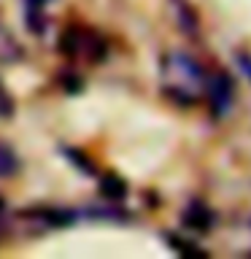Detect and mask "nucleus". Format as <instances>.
<instances>
[{
	"instance_id": "f257e3e1",
	"label": "nucleus",
	"mask_w": 251,
	"mask_h": 259,
	"mask_svg": "<svg viewBox=\"0 0 251 259\" xmlns=\"http://www.w3.org/2000/svg\"><path fill=\"white\" fill-rule=\"evenodd\" d=\"M159 78H162V95H165L168 100H173L176 105L189 108V105H194L200 97H205L208 73L186 52H168L162 57Z\"/></svg>"
},
{
	"instance_id": "f03ea898",
	"label": "nucleus",
	"mask_w": 251,
	"mask_h": 259,
	"mask_svg": "<svg viewBox=\"0 0 251 259\" xmlns=\"http://www.w3.org/2000/svg\"><path fill=\"white\" fill-rule=\"evenodd\" d=\"M62 52L70 54V57H76V60L95 62V60H100V57H103L105 44H103V38L97 35L95 30L73 24V27H68L62 32Z\"/></svg>"
},
{
	"instance_id": "7ed1b4c3",
	"label": "nucleus",
	"mask_w": 251,
	"mask_h": 259,
	"mask_svg": "<svg viewBox=\"0 0 251 259\" xmlns=\"http://www.w3.org/2000/svg\"><path fill=\"white\" fill-rule=\"evenodd\" d=\"M232 97H235V89H232V78L227 76L224 70H211L208 78H205V100H208V108L214 116H227L232 111Z\"/></svg>"
},
{
	"instance_id": "20e7f679",
	"label": "nucleus",
	"mask_w": 251,
	"mask_h": 259,
	"mask_svg": "<svg viewBox=\"0 0 251 259\" xmlns=\"http://www.w3.org/2000/svg\"><path fill=\"white\" fill-rule=\"evenodd\" d=\"M46 8L49 0H24V22H27V30L40 35L46 27Z\"/></svg>"
},
{
	"instance_id": "39448f33",
	"label": "nucleus",
	"mask_w": 251,
	"mask_h": 259,
	"mask_svg": "<svg viewBox=\"0 0 251 259\" xmlns=\"http://www.w3.org/2000/svg\"><path fill=\"white\" fill-rule=\"evenodd\" d=\"M16 167H19V162H16L14 151L8 149V146L0 143V176H3V178H6V176H14Z\"/></svg>"
},
{
	"instance_id": "423d86ee",
	"label": "nucleus",
	"mask_w": 251,
	"mask_h": 259,
	"mask_svg": "<svg viewBox=\"0 0 251 259\" xmlns=\"http://www.w3.org/2000/svg\"><path fill=\"white\" fill-rule=\"evenodd\" d=\"M238 65H240V70L246 73V78L251 81V54H238Z\"/></svg>"
},
{
	"instance_id": "0eeeda50",
	"label": "nucleus",
	"mask_w": 251,
	"mask_h": 259,
	"mask_svg": "<svg viewBox=\"0 0 251 259\" xmlns=\"http://www.w3.org/2000/svg\"><path fill=\"white\" fill-rule=\"evenodd\" d=\"M0 210H3V200H0Z\"/></svg>"
}]
</instances>
